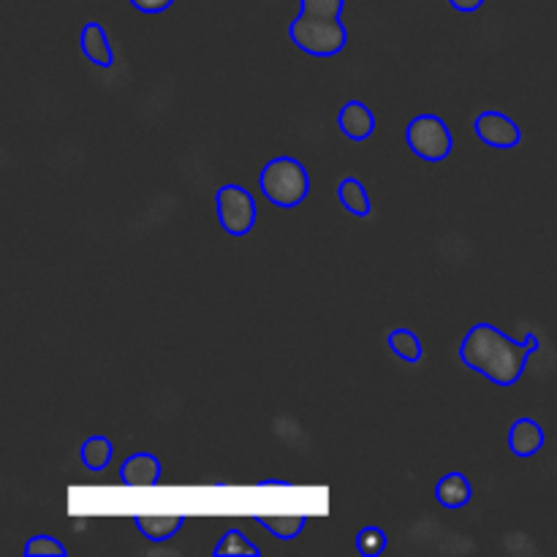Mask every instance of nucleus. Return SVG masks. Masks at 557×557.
Listing matches in <instances>:
<instances>
[{
    "instance_id": "9d476101",
    "label": "nucleus",
    "mask_w": 557,
    "mask_h": 557,
    "mask_svg": "<svg viewBox=\"0 0 557 557\" xmlns=\"http://www.w3.org/2000/svg\"><path fill=\"white\" fill-rule=\"evenodd\" d=\"M79 49L92 65L98 69H112L114 65V49L109 44L107 30H103L101 22H87L79 30Z\"/></svg>"
},
{
    "instance_id": "a211bd4d",
    "label": "nucleus",
    "mask_w": 557,
    "mask_h": 557,
    "mask_svg": "<svg viewBox=\"0 0 557 557\" xmlns=\"http://www.w3.org/2000/svg\"><path fill=\"white\" fill-rule=\"evenodd\" d=\"M386 544H389V539L379 525H364L357 533V553L362 557H379L386 549Z\"/></svg>"
},
{
    "instance_id": "5701e85b",
    "label": "nucleus",
    "mask_w": 557,
    "mask_h": 557,
    "mask_svg": "<svg viewBox=\"0 0 557 557\" xmlns=\"http://www.w3.org/2000/svg\"><path fill=\"white\" fill-rule=\"evenodd\" d=\"M261 487H288V479H261Z\"/></svg>"
},
{
    "instance_id": "2eb2a0df",
    "label": "nucleus",
    "mask_w": 557,
    "mask_h": 557,
    "mask_svg": "<svg viewBox=\"0 0 557 557\" xmlns=\"http://www.w3.org/2000/svg\"><path fill=\"white\" fill-rule=\"evenodd\" d=\"M112 455H114V446L107 435H90V438L79 446L82 466L92 473L107 471L109 462H112Z\"/></svg>"
},
{
    "instance_id": "7ed1b4c3",
    "label": "nucleus",
    "mask_w": 557,
    "mask_h": 557,
    "mask_svg": "<svg viewBox=\"0 0 557 557\" xmlns=\"http://www.w3.org/2000/svg\"><path fill=\"white\" fill-rule=\"evenodd\" d=\"M259 185L264 199L281 210H292L310 196L308 169L292 156H277L267 161V166L259 174Z\"/></svg>"
},
{
    "instance_id": "1a4fd4ad",
    "label": "nucleus",
    "mask_w": 557,
    "mask_h": 557,
    "mask_svg": "<svg viewBox=\"0 0 557 557\" xmlns=\"http://www.w3.org/2000/svg\"><path fill=\"white\" fill-rule=\"evenodd\" d=\"M120 482L125 487H156L161 482V460L150 451H136L120 466Z\"/></svg>"
},
{
    "instance_id": "20e7f679",
    "label": "nucleus",
    "mask_w": 557,
    "mask_h": 557,
    "mask_svg": "<svg viewBox=\"0 0 557 557\" xmlns=\"http://www.w3.org/2000/svg\"><path fill=\"white\" fill-rule=\"evenodd\" d=\"M406 145L417 158L428 163H441L451 156V139L449 125L438 114H417L411 123L406 125Z\"/></svg>"
},
{
    "instance_id": "9b49d317",
    "label": "nucleus",
    "mask_w": 557,
    "mask_h": 557,
    "mask_svg": "<svg viewBox=\"0 0 557 557\" xmlns=\"http://www.w3.org/2000/svg\"><path fill=\"white\" fill-rule=\"evenodd\" d=\"M134 525L139 536H145L150 544H163L177 536L185 525L183 515H136Z\"/></svg>"
},
{
    "instance_id": "6e6552de",
    "label": "nucleus",
    "mask_w": 557,
    "mask_h": 557,
    "mask_svg": "<svg viewBox=\"0 0 557 557\" xmlns=\"http://www.w3.org/2000/svg\"><path fill=\"white\" fill-rule=\"evenodd\" d=\"M544 441H547V435H544V428L536 422V419L520 417L511 422L509 449L511 455L520 457V460H531V457H536L539 451L544 449Z\"/></svg>"
},
{
    "instance_id": "4be33fe9",
    "label": "nucleus",
    "mask_w": 557,
    "mask_h": 557,
    "mask_svg": "<svg viewBox=\"0 0 557 557\" xmlns=\"http://www.w3.org/2000/svg\"><path fill=\"white\" fill-rule=\"evenodd\" d=\"M451 9L462 11V14H473V11H479L484 5V0H449Z\"/></svg>"
},
{
    "instance_id": "0eeeda50",
    "label": "nucleus",
    "mask_w": 557,
    "mask_h": 557,
    "mask_svg": "<svg viewBox=\"0 0 557 557\" xmlns=\"http://www.w3.org/2000/svg\"><path fill=\"white\" fill-rule=\"evenodd\" d=\"M375 114L368 103L362 101H348L343 103L337 112V128L346 139L351 141H368L375 134Z\"/></svg>"
},
{
    "instance_id": "ddd939ff",
    "label": "nucleus",
    "mask_w": 557,
    "mask_h": 557,
    "mask_svg": "<svg viewBox=\"0 0 557 557\" xmlns=\"http://www.w3.org/2000/svg\"><path fill=\"white\" fill-rule=\"evenodd\" d=\"M253 522L259 528H264L270 536H275L277 542H294L299 533L308 525V517L305 515H261L253 517Z\"/></svg>"
},
{
    "instance_id": "f8f14e48",
    "label": "nucleus",
    "mask_w": 557,
    "mask_h": 557,
    "mask_svg": "<svg viewBox=\"0 0 557 557\" xmlns=\"http://www.w3.org/2000/svg\"><path fill=\"white\" fill-rule=\"evenodd\" d=\"M473 487L468 482L466 473H446L435 484V500H438L444 509H462V506L471 504Z\"/></svg>"
},
{
    "instance_id": "6ab92c4d",
    "label": "nucleus",
    "mask_w": 557,
    "mask_h": 557,
    "mask_svg": "<svg viewBox=\"0 0 557 557\" xmlns=\"http://www.w3.org/2000/svg\"><path fill=\"white\" fill-rule=\"evenodd\" d=\"M27 557H65V544L54 536H30L25 544Z\"/></svg>"
},
{
    "instance_id": "aec40b11",
    "label": "nucleus",
    "mask_w": 557,
    "mask_h": 557,
    "mask_svg": "<svg viewBox=\"0 0 557 557\" xmlns=\"http://www.w3.org/2000/svg\"><path fill=\"white\" fill-rule=\"evenodd\" d=\"M299 9H302V11H319V14L343 16L346 0H299Z\"/></svg>"
},
{
    "instance_id": "f03ea898",
    "label": "nucleus",
    "mask_w": 557,
    "mask_h": 557,
    "mask_svg": "<svg viewBox=\"0 0 557 557\" xmlns=\"http://www.w3.org/2000/svg\"><path fill=\"white\" fill-rule=\"evenodd\" d=\"M288 38L294 47L313 58H335L348 44V30L343 25V16L319 14V11L299 9L297 20L288 25Z\"/></svg>"
},
{
    "instance_id": "f257e3e1",
    "label": "nucleus",
    "mask_w": 557,
    "mask_h": 557,
    "mask_svg": "<svg viewBox=\"0 0 557 557\" xmlns=\"http://www.w3.org/2000/svg\"><path fill=\"white\" fill-rule=\"evenodd\" d=\"M539 351V337L528 335L525 341H515L500 326L479 321L466 332L460 343V359L468 370L484 375L495 386H515L528 368L531 354Z\"/></svg>"
},
{
    "instance_id": "dca6fc26",
    "label": "nucleus",
    "mask_w": 557,
    "mask_h": 557,
    "mask_svg": "<svg viewBox=\"0 0 557 557\" xmlns=\"http://www.w3.org/2000/svg\"><path fill=\"white\" fill-rule=\"evenodd\" d=\"M386 346H389V351L395 354V357H400L403 362L408 364H419L424 357V348H422V341H419V335L413 330H406V326L392 330L389 335H386Z\"/></svg>"
},
{
    "instance_id": "412c9836",
    "label": "nucleus",
    "mask_w": 557,
    "mask_h": 557,
    "mask_svg": "<svg viewBox=\"0 0 557 557\" xmlns=\"http://www.w3.org/2000/svg\"><path fill=\"white\" fill-rule=\"evenodd\" d=\"M172 3L174 0H131V5H134L136 11H141V14H161V11H166Z\"/></svg>"
},
{
    "instance_id": "f3484780",
    "label": "nucleus",
    "mask_w": 557,
    "mask_h": 557,
    "mask_svg": "<svg viewBox=\"0 0 557 557\" xmlns=\"http://www.w3.org/2000/svg\"><path fill=\"white\" fill-rule=\"evenodd\" d=\"M215 555H248V557H256L259 555V547H256L253 542H248V536H245L239 528H228L226 533L221 536V542L215 544Z\"/></svg>"
},
{
    "instance_id": "39448f33",
    "label": "nucleus",
    "mask_w": 557,
    "mask_h": 557,
    "mask_svg": "<svg viewBox=\"0 0 557 557\" xmlns=\"http://www.w3.org/2000/svg\"><path fill=\"white\" fill-rule=\"evenodd\" d=\"M215 210H218V223L223 226V232L228 237H248L256 226V215H259V207H256L253 194L243 185H223L215 194Z\"/></svg>"
},
{
    "instance_id": "423d86ee",
    "label": "nucleus",
    "mask_w": 557,
    "mask_h": 557,
    "mask_svg": "<svg viewBox=\"0 0 557 557\" xmlns=\"http://www.w3.org/2000/svg\"><path fill=\"white\" fill-rule=\"evenodd\" d=\"M473 131H476L479 139L484 141L493 150H515L522 141V131L515 120L506 112H498V109H487V112L479 114L473 120Z\"/></svg>"
},
{
    "instance_id": "4468645a",
    "label": "nucleus",
    "mask_w": 557,
    "mask_h": 557,
    "mask_svg": "<svg viewBox=\"0 0 557 557\" xmlns=\"http://www.w3.org/2000/svg\"><path fill=\"white\" fill-rule=\"evenodd\" d=\"M337 199H341L343 210H348L357 218H368L373 212V205H370V194L362 185V180L357 177H343L337 183Z\"/></svg>"
}]
</instances>
